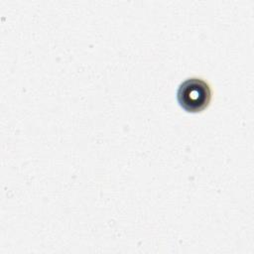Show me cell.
<instances>
[{
    "label": "cell",
    "instance_id": "6da1fadb",
    "mask_svg": "<svg viewBox=\"0 0 254 254\" xmlns=\"http://www.w3.org/2000/svg\"><path fill=\"white\" fill-rule=\"evenodd\" d=\"M177 99L181 107L188 112H200L211 100V88L205 80L190 77L183 81L177 91Z\"/></svg>",
    "mask_w": 254,
    "mask_h": 254
}]
</instances>
